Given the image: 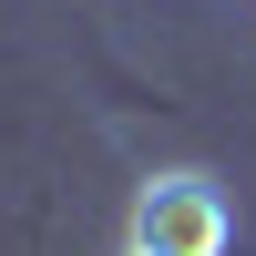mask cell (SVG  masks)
<instances>
[{"label": "cell", "instance_id": "6da1fadb", "mask_svg": "<svg viewBox=\"0 0 256 256\" xmlns=\"http://www.w3.org/2000/svg\"><path fill=\"white\" fill-rule=\"evenodd\" d=\"M226 246V205L205 184H154L134 216V256H216Z\"/></svg>", "mask_w": 256, "mask_h": 256}]
</instances>
